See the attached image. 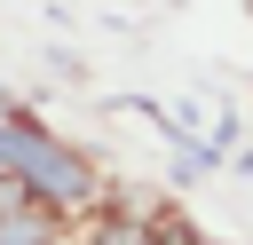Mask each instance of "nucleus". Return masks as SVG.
Segmentation results:
<instances>
[{"instance_id": "nucleus-1", "label": "nucleus", "mask_w": 253, "mask_h": 245, "mask_svg": "<svg viewBox=\"0 0 253 245\" xmlns=\"http://www.w3.org/2000/svg\"><path fill=\"white\" fill-rule=\"evenodd\" d=\"M47 237H55V213L47 205H24V213L0 221V245H47Z\"/></svg>"}]
</instances>
